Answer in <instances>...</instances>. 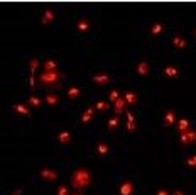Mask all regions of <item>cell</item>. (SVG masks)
Masks as SVG:
<instances>
[{
  "label": "cell",
  "instance_id": "1",
  "mask_svg": "<svg viewBox=\"0 0 196 195\" xmlns=\"http://www.w3.org/2000/svg\"><path fill=\"white\" fill-rule=\"evenodd\" d=\"M71 183L75 188H86L91 183V173L86 168H78V170L71 175Z\"/></svg>",
  "mask_w": 196,
  "mask_h": 195
},
{
  "label": "cell",
  "instance_id": "2",
  "mask_svg": "<svg viewBox=\"0 0 196 195\" xmlns=\"http://www.w3.org/2000/svg\"><path fill=\"white\" fill-rule=\"evenodd\" d=\"M63 80V73L61 71H44L42 75H39V82L42 85H47V87H52V88H58L59 87V82Z\"/></svg>",
  "mask_w": 196,
  "mask_h": 195
},
{
  "label": "cell",
  "instance_id": "3",
  "mask_svg": "<svg viewBox=\"0 0 196 195\" xmlns=\"http://www.w3.org/2000/svg\"><path fill=\"white\" fill-rule=\"evenodd\" d=\"M179 141L183 144H193L196 141V131L194 129H189V131L183 132V134L179 136Z\"/></svg>",
  "mask_w": 196,
  "mask_h": 195
},
{
  "label": "cell",
  "instance_id": "4",
  "mask_svg": "<svg viewBox=\"0 0 196 195\" xmlns=\"http://www.w3.org/2000/svg\"><path fill=\"white\" fill-rule=\"evenodd\" d=\"M91 78H93L95 83H100V85H106V83H110V80H112L106 73H96V75H93Z\"/></svg>",
  "mask_w": 196,
  "mask_h": 195
},
{
  "label": "cell",
  "instance_id": "5",
  "mask_svg": "<svg viewBox=\"0 0 196 195\" xmlns=\"http://www.w3.org/2000/svg\"><path fill=\"white\" fill-rule=\"evenodd\" d=\"M41 176H42L44 180H56L58 178V171L49 170V168H42V170H41Z\"/></svg>",
  "mask_w": 196,
  "mask_h": 195
},
{
  "label": "cell",
  "instance_id": "6",
  "mask_svg": "<svg viewBox=\"0 0 196 195\" xmlns=\"http://www.w3.org/2000/svg\"><path fill=\"white\" fill-rule=\"evenodd\" d=\"M12 109L17 112V114H22V116H31V110H29V107L25 104H14L12 105Z\"/></svg>",
  "mask_w": 196,
  "mask_h": 195
},
{
  "label": "cell",
  "instance_id": "7",
  "mask_svg": "<svg viewBox=\"0 0 196 195\" xmlns=\"http://www.w3.org/2000/svg\"><path fill=\"white\" fill-rule=\"evenodd\" d=\"M173 46L176 49H184L186 48V41L183 39V36L176 34V36H173Z\"/></svg>",
  "mask_w": 196,
  "mask_h": 195
},
{
  "label": "cell",
  "instance_id": "8",
  "mask_svg": "<svg viewBox=\"0 0 196 195\" xmlns=\"http://www.w3.org/2000/svg\"><path fill=\"white\" fill-rule=\"evenodd\" d=\"M135 71H137L140 76H145L147 73H149V63H147V61H140V63H137Z\"/></svg>",
  "mask_w": 196,
  "mask_h": 195
},
{
  "label": "cell",
  "instance_id": "9",
  "mask_svg": "<svg viewBox=\"0 0 196 195\" xmlns=\"http://www.w3.org/2000/svg\"><path fill=\"white\" fill-rule=\"evenodd\" d=\"M52 20H54V12H52L51 9H47V10H44V14H42V22L44 26H47V24H51Z\"/></svg>",
  "mask_w": 196,
  "mask_h": 195
},
{
  "label": "cell",
  "instance_id": "10",
  "mask_svg": "<svg viewBox=\"0 0 196 195\" xmlns=\"http://www.w3.org/2000/svg\"><path fill=\"white\" fill-rule=\"evenodd\" d=\"M58 141L61 144H69L71 143V132L69 131H61L58 134Z\"/></svg>",
  "mask_w": 196,
  "mask_h": 195
},
{
  "label": "cell",
  "instance_id": "11",
  "mask_svg": "<svg viewBox=\"0 0 196 195\" xmlns=\"http://www.w3.org/2000/svg\"><path fill=\"white\" fill-rule=\"evenodd\" d=\"M133 192V185H132V182H123L120 185V193L122 195H130Z\"/></svg>",
  "mask_w": 196,
  "mask_h": 195
},
{
  "label": "cell",
  "instance_id": "12",
  "mask_svg": "<svg viewBox=\"0 0 196 195\" xmlns=\"http://www.w3.org/2000/svg\"><path fill=\"white\" fill-rule=\"evenodd\" d=\"M44 102H46L47 105H51V107H54V105H58L59 97L56 95V93H47V95L44 97Z\"/></svg>",
  "mask_w": 196,
  "mask_h": 195
},
{
  "label": "cell",
  "instance_id": "13",
  "mask_svg": "<svg viewBox=\"0 0 196 195\" xmlns=\"http://www.w3.org/2000/svg\"><path fill=\"white\" fill-rule=\"evenodd\" d=\"M125 105H127V104H125V100L122 99V97L117 100V102H113V107H115V116H120L122 112H123V109H125Z\"/></svg>",
  "mask_w": 196,
  "mask_h": 195
},
{
  "label": "cell",
  "instance_id": "14",
  "mask_svg": "<svg viewBox=\"0 0 196 195\" xmlns=\"http://www.w3.org/2000/svg\"><path fill=\"white\" fill-rule=\"evenodd\" d=\"M176 122V114H174V110H167L164 116V126H173V124Z\"/></svg>",
  "mask_w": 196,
  "mask_h": 195
},
{
  "label": "cell",
  "instance_id": "15",
  "mask_svg": "<svg viewBox=\"0 0 196 195\" xmlns=\"http://www.w3.org/2000/svg\"><path fill=\"white\" fill-rule=\"evenodd\" d=\"M123 100H125L127 105L137 104V93H133V92H127L125 95H123Z\"/></svg>",
  "mask_w": 196,
  "mask_h": 195
},
{
  "label": "cell",
  "instance_id": "16",
  "mask_svg": "<svg viewBox=\"0 0 196 195\" xmlns=\"http://www.w3.org/2000/svg\"><path fill=\"white\" fill-rule=\"evenodd\" d=\"M93 112H95V109H93V107H88L86 110L83 112V116H81V122H83V124L90 122V120L93 119Z\"/></svg>",
  "mask_w": 196,
  "mask_h": 195
},
{
  "label": "cell",
  "instance_id": "17",
  "mask_svg": "<svg viewBox=\"0 0 196 195\" xmlns=\"http://www.w3.org/2000/svg\"><path fill=\"white\" fill-rule=\"evenodd\" d=\"M58 70V61L56 60H46L44 63V71H56Z\"/></svg>",
  "mask_w": 196,
  "mask_h": 195
},
{
  "label": "cell",
  "instance_id": "18",
  "mask_svg": "<svg viewBox=\"0 0 196 195\" xmlns=\"http://www.w3.org/2000/svg\"><path fill=\"white\" fill-rule=\"evenodd\" d=\"M177 131L183 134V132L189 131V120L188 119H179L177 120Z\"/></svg>",
  "mask_w": 196,
  "mask_h": 195
},
{
  "label": "cell",
  "instance_id": "19",
  "mask_svg": "<svg viewBox=\"0 0 196 195\" xmlns=\"http://www.w3.org/2000/svg\"><path fill=\"white\" fill-rule=\"evenodd\" d=\"M76 26H78V31L79 32H86L88 29H90V22H88L86 19H79L78 22H76Z\"/></svg>",
  "mask_w": 196,
  "mask_h": 195
},
{
  "label": "cell",
  "instance_id": "20",
  "mask_svg": "<svg viewBox=\"0 0 196 195\" xmlns=\"http://www.w3.org/2000/svg\"><path fill=\"white\" fill-rule=\"evenodd\" d=\"M164 75L169 76V78H177V75H179V73H177V70L174 66H166L164 68Z\"/></svg>",
  "mask_w": 196,
  "mask_h": 195
},
{
  "label": "cell",
  "instance_id": "21",
  "mask_svg": "<svg viewBox=\"0 0 196 195\" xmlns=\"http://www.w3.org/2000/svg\"><path fill=\"white\" fill-rule=\"evenodd\" d=\"M108 144L106 143H102V141H100V143L96 144V153L98 155H106V153H108Z\"/></svg>",
  "mask_w": 196,
  "mask_h": 195
},
{
  "label": "cell",
  "instance_id": "22",
  "mask_svg": "<svg viewBox=\"0 0 196 195\" xmlns=\"http://www.w3.org/2000/svg\"><path fill=\"white\" fill-rule=\"evenodd\" d=\"M161 32H162V24H161V22L152 24V27H150V34H152V36H159Z\"/></svg>",
  "mask_w": 196,
  "mask_h": 195
},
{
  "label": "cell",
  "instance_id": "23",
  "mask_svg": "<svg viewBox=\"0 0 196 195\" xmlns=\"http://www.w3.org/2000/svg\"><path fill=\"white\" fill-rule=\"evenodd\" d=\"M118 122H120V119H118L117 116L110 117V120H108V129H110V131H113V129L118 126Z\"/></svg>",
  "mask_w": 196,
  "mask_h": 195
},
{
  "label": "cell",
  "instance_id": "24",
  "mask_svg": "<svg viewBox=\"0 0 196 195\" xmlns=\"http://www.w3.org/2000/svg\"><path fill=\"white\" fill-rule=\"evenodd\" d=\"M79 93H81V92H79L78 87H71L69 90H68V97H69V99H76V97H79Z\"/></svg>",
  "mask_w": 196,
  "mask_h": 195
},
{
  "label": "cell",
  "instance_id": "25",
  "mask_svg": "<svg viewBox=\"0 0 196 195\" xmlns=\"http://www.w3.org/2000/svg\"><path fill=\"white\" fill-rule=\"evenodd\" d=\"M108 107H110V104L105 102V100H98L96 104H95V109H98V110H106Z\"/></svg>",
  "mask_w": 196,
  "mask_h": 195
},
{
  "label": "cell",
  "instance_id": "26",
  "mask_svg": "<svg viewBox=\"0 0 196 195\" xmlns=\"http://www.w3.org/2000/svg\"><path fill=\"white\" fill-rule=\"evenodd\" d=\"M41 102H42V100H41L39 97H31V99L27 100V104H29V105H32V107H39Z\"/></svg>",
  "mask_w": 196,
  "mask_h": 195
},
{
  "label": "cell",
  "instance_id": "27",
  "mask_svg": "<svg viewBox=\"0 0 196 195\" xmlns=\"http://www.w3.org/2000/svg\"><path fill=\"white\" fill-rule=\"evenodd\" d=\"M37 66H39V61L35 60V58H32V60L29 61V68H31V75H34V71L37 70Z\"/></svg>",
  "mask_w": 196,
  "mask_h": 195
},
{
  "label": "cell",
  "instance_id": "28",
  "mask_svg": "<svg viewBox=\"0 0 196 195\" xmlns=\"http://www.w3.org/2000/svg\"><path fill=\"white\" fill-rule=\"evenodd\" d=\"M118 99H120V93H118V90H112V92H110V102H117Z\"/></svg>",
  "mask_w": 196,
  "mask_h": 195
},
{
  "label": "cell",
  "instance_id": "29",
  "mask_svg": "<svg viewBox=\"0 0 196 195\" xmlns=\"http://www.w3.org/2000/svg\"><path fill=\"white\" fill-rule=\"evenodd\" d=\"M186 165H188V166H191V168H194L196 166V155L189 156V158L186 159Z\"/></svg>",
  "mask_w": 196,
  "mask_h": 195
},
{
  "label": "cell",
  "instance_id": "30",
  "mask_svg": "<svg viewBox=\"0 0 196 195\" xmlns=\"http://www.w3.org/2000/svg\"><path fill=\"white\" fill-rule=\"evenodd\" d=\"M58 195H69L68 193V188L64 187V185H61V187L58 188Z\"/></svg>",
  "mask_w": 196,
  "mask_h": 195
},
{
  "label": "cell",
  "instance_id": "31",
  "mask_svg": "<svg viewBox=\"0 0 196 195\" xmlns=\"http://www.w3.org/2000/svg\"><path fill=\"white\" fill-rule=\"evenodd\" d=\"M135 127H137L135 122H127V131H129V132H133V131H135Z\"/></svg>",
  "mask_w": 196,
  "mask_h": 195
},
{
  "label": "cell",
  "instance_id": "32",
  "mask_svg": "<svg viewBox=\"0 0 196 195\" xmlns=\"http://www.w3.org/2000/svg\"><path fill=\"white\" fill-rule=\"evenodd\" d=\"M127 122H135V116L132 112H127Z\"/></svg>",
  "mask_w": 196,
  "mask_h": 195
},
{
  "label": "cell",
  "instance_id": "33",
  "mask_svg": "<svg viewBox=\"0 0 196 195\" xmlns=\"http://www.w3.org/2000/svg\"><path fill=\"white\" fill-rule=\"evenodd\" d=\"M29 83H31V88H34V83H35V82H34V75H31V80H29Z\"/></svg>",
  "mask_w": 196,
  "mask_h": 195
},
{
  "label": "cell",
  "instance_id": "34",
  "mask_svg": "<svg viewBox=\"0 0 196 195\" xmlns=\"http://www.w3.org/2000/svg\"><path fill=\"white\" fill-rule=\"evenodd\" d=\"M157 195H169V193L166 190H159V192H157Z\"/></svg>",
  "mask_w": 196,
  "mask_h": 195
},
{
  "label": "cell",
  "instance_id": "35",
  "mask_svg": "<svg viewBox=\"0 0 196 195\" xmlns=\"http://www.w3.org/2000/svg\"><path fill=\"white\" fill-rule=\"evenodd\" d=\"M173 195H184V193H183V192H174Z\"/></svg>",
  "mask_w": 196,
  "mask_h": 195
},
{
  "label": "cell",
  "instance_id": "36",
  "mask_svg": "<svg viewBox=\"0 0 196 195\" xmlns=\"http://www.w3.org/2000/svg\"><path fill=\"white\" fill-rule=\"evenodd\" d=\"M73 195H81V193H73Z\"/></svg>",
  "mask_w": 196,
  "mask_h": 195
},
{
  "label": "cell",
  "instance_id": "37",
  "mask_svg": "<svg viewBox=\"0 0 196 195\" xmlns=\"http://www.w3.org/2000/svg\"><path fill=\"white\" fill-rule=\"evenodd\" d=\"M194 36H196V27H194Z\"/></svg>",
  "mask_w": 196,
  "mask_h": 195
}]
</instances>
